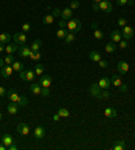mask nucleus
<instances>
[{
	"instance_id": "nucleus-1",
	"label": "nucleus",
	"mask_w": 135,
	"mask_h": 150,
	"mask_svg": "<svg viewBox=\"0 0 135 150\" xmlns=\"http://www.w3.org/2000/svg\"><path fill=\"white\" fill-rule=\"evenodd\" d=\"M66 28H68V31H72V33L80 31L81 30V21L80 19H70V21H68Z\"/></svg>"
},
{
	"instance_id": "nucleus-2",
	"label": "nucleus",
	"mask_w": 135,
	"mask_h": 150,
	"mask_svg": "<svg viewBox=\"0 0 135 150\" xmlns=\"http://www.w3.org/2000/svg\"><path fill=\"white\" fill-rule=\"evenodd\" d=\"M99 10L110 14V12L114 11V6H112V3L110 1V0H101L100 3H99Z\"/></svg>"
},
{
	"instance_id": "nucleus-3",
	"label": "nucleus",
	"mask_w": 135,
	"mask_h": 150,
	"mask_svg": "<svg viewBox=\"0 0 135 150\" xmlns=\"http://www.w3.org/2000/svg\"><path fill=\"white\" fill-rule=\"evenodd\" d=\"M89 95L92 98L95 99H100V95H101V88L99 87V84H92L89 87Z\"/></svg>"
},
{
	"instance_id": "nucleus-4",
	"label": "nucleus",
	"mask_w": 135,
	"mask_h": 150,
	"mask_svg": "<svg viewBox=\"0 0 135 150\" xmlns=\"http://www.w3.org/2000/svg\"><path fill=\"white\" fill-rule=\"evenodd\" d=\"M45 134H46V129L43 126H38V127H35V130L33 131V135H34L35 139H43L45 138Z\"/></svg>"
},
{
	"instance_id": "nucleus-5",
	"label": "nucleus",
	"mask_w": 135,
	"mask_h": 150,
	"mask_svg": "<svg viewBox=\"0 0 135 150\" xmlns=\"http://www.w3.org/2000/svg\"><path fill=\"white\" fill-rule=\"evenodd\" d=\"M122 37H123L126 41L131 39L132 37H134V28H132L131 26H124V27L122 28Z\"/></svg>"
},
{
	"instance_id": "nucleus-6",
	"label": "nucleus",
	"mask_w": 135,
	"mask_h": 150,
	"mask_svg": "<svg viewBox=\"0 0 135 150\" xmlns=\"http://www.w3.org/2000/svg\"><path fill=\"white\" fill-rule=\"evenodd\" d=\"M16 130H18V133L20 134L22 137H26V135H28V134H30V126H28L27 123H24V122L19 123V125H18V127H16Z\"/></svg>"
},
{
	"instance_id": "nucleus-7",
	"label": "nucleus",
	"mask_w": 135,
	"mask_h": 150,
	"mask_svg": "<svg viewBox=\"0 0 135 150\" xmlns=\"http://www.w3.org/2000/svg\"><path fill=\"white\" fill-rule=\"evenodd\" d=\"M52 83H53V79L52 76H41V79H39V84H41L43 88H50L52 87Z\"/></svg>"
},
{
	"instance_id": "nucleus-8",
	"label": "nucleus",
	"mask_w": 135,
	"mask_h": 150,
	"mask_svg": "<svg viewBox=\"0 0 135 150\" xmlns=\"http://www.w3.org/2000/svg\"><path fill=\"white\" fill-rule=\"evenodd\" d=\"M7 96H8V99H10L11 101H14V103H19V100H20V96L22 95H19L15 89H10V91L7 92Z\"/></svg>"
},
{
	"instance_id": "nucleus-9",
	"label": "nucleus",
	"mask_w": 135,
	"mask_h": 150,
	"mask_svg": "<svg viewBox=\"0 0 135 150\" xmlns=\"http://www.w3.org/2000/svg\"><path fill=\"white\" fill-rule=\"evenodd\" d=\"M116 69H118V72L120 74H126L128 72V69H130V65H128L126 61H119L118 67H116Z\"/></svg>"
},
{
	"instance_id": "nucleus-10",
	"label": "nucleus",
	"mask_w": 135,
	"mask_h": 150,
	"mask_svg": "<svg viewBox=\"0 0 135 150\" xmlns=\"http://www.w3.org/2000/svg\"><path fill=\"white\" fill-rule=\"evenodd\" d=\"M30 54H31V49L26 45H22L19 47V56L23 57V58H30Z\"/></svg>"
},
{
	"instance_id": "nucleus-11",
	"label": "nucleus",
	"mask_w": 135,
	"mask_h": 150,
	"mask_svg": "<svg viewBox=\"0 0 135 150\" xmlns=\"http://www.w3.org/2000/svg\"><path fill=\"white\" fill-rule=\"evenodd\" d=\"M12 72H14V69H12L11 65H4V67L0 69V74H1L4 79H8V77L12 74Z\"/></svg>"
},
{
	"instance_id": "nucleus-12",
	"label": "nucleus",
	"mask_w": 135,
	"mask_h": 150,
	"mask_svg": "<svg viewBox=\"0 0 135 150\" xmlns=\"http://www.w3.org/2000/svg\"><path fill=\"white\" fill-rule=\"evenodd\" d=\"M14 41H15V43L24 45V43L27 42V37H26V34H23V33H16V34H14Z\"/></svg>"
},
{
	"instance_id": "nucleus-13",
	"label": "nucleus",
	"mask_w": 135,
	"mask_h": 150,
	"mask_svg": "<svg viewBox=\"0 0 135 150\" xmlns=\"http://www.w3.org/2000/svg\"><path fill=\"white\" fill-rule=\"evenodd\" d=\"M30 92L33 95H42V85L39 83H35V84H31L30 87H28Z\"/></svg>"
},
{
	"instance_id": "nucleus-14",
	"label": "nucleus",
	"mask_w": 135,
	"mask_h": 150,
	"mask_svg": "<svg viewBox=\"0 0 135 150\" xmlns=\"http://www.w3.org/2000/svg\"><path fill=\"white\" fill-rule=\"evenodd\" d=\"M19 105L16 104V103H14V101H11L10 104L7 105V111H8V114H11V115H16L18 112H19Z\"/></svg>"
},
{
	"instance_id": "nucleus-15",
	"label": "nucleus",
	"mask_w": 135,
	"mask_h": 150,
	"mask_svg": "<svg viewBox=\"0 0 135 150\" xmlns=\"http://www.w3.org/2000/svg\"><path fill=\"white\" fill-rule=\"evenodd\" d=\"M99 87L101 88V89H108V88L111 87V79H108V77H103V79H100V81H99Z\"/></svg>"
},
{
	"instance_id": "nucleus-16",
	"label": "nucleus",
	"mask_w": 135,
	"mask_h": 150,
	"mask_svg": "<svg viewBox=\"0 0 135 150\" xmlns=\"http://www.w3.org/2000/svg\"><path fill=\"white\" fill-rule=\"evenodd\" d=\"M73 16V10H70V8H64L62 11H61V18H62L64 21H70Z\"/></svg>"
},
{
	"instance_id": "nucleus-17",
	"label": "nucleus",
	"mask_w": 135,
	"mask_h": 150,
	"mask_svg": "<svg viewBox=\"0 0 135 150\" xmlns=\"http://www.w3.org/2000/svg\"><path fill=\"white\" fill-rule=\"evenodd\" d=\"M122 31L120 30H114V31L111 33V41L114 42V43H119V42L122 41Z\"/></svg>"
},
{
	"instance_id": "nucleus-18",
	"label": "nucleus",
	"mask_w": 135,
	"mask_h": 150,
	"mask_svg": "<svg viewBox=\"0 0 135 150\" xmlns=\"http://www.w3.org/2000/svg\"><path fill=\"white\" fill-rule=\"evenodd\" d=\"M118 115V112H116V110L115 108H112V107H108V108H105L104 110V116L105 118H115V116Z\"/></svg>"
},
{
	"instance_id": "nucleus-19",
	"label": "nucleus",
	"mask_w": 135,
	"mask_h": 150,
	"mask_svg": "<svg viewBox=\"0 0 135 150\" xmlns=\"http://www.w3.org/2000/svg\"><path fill=\"white\" fill-rule=\"evenodd\" d=\"M1 142H3L4 145L8 147L10 145H12V143H14V138H12V135H11V134H4Z\"/></svg>"
},
{
	"instance_id": "nucleus-20",
	"label": "nucleus",
	"mask_w": 135,
	"mask_h": 150,
	"mask_svg": "<svg viewBox=\"0 0 135 150\" xmlns=\"http://www.w3.org/2000/svg\"><path fill=\"white\" fill-rule=\"evenodd\" d=\"M89 59L90 61H93V62H99L101 59V54L99 52H96V50H93V52L89 53Z\"/></svg>"
},
{
	"instance_id": "nucleus-21",
	"label": "nucleus",
	"mask_w": 135,
	"mask_h": 150,
	"mask_svg": "<svg viewBox=\"0 0 135 150\" xmlns=\"http://www.w3.org/2000/svg\"><path fill=\"white\" fill-rule=\"evenodd\" d=\"M16 50H18V45H16V43H8V45L6 46V50H4V52L7 53V54H14Z\"/></svg>"
},
{
	"instance_id": "nucleus-22",
	"label": "nucleus",
	"mask_w": 135,
	"mask_h": 150,
	"mask_svg": "<svg viewBox=\"0 0 135 150\" xmlns=\"http://www.w3.org/2000/svg\"><path fill=\"white\" fill-rule=\"evenodd\" d=\"M11 39H12V35L10 33H1L0 34V42L1 43H8Z\"/></svg>"
},
{
	"instance_id": "nucleus-23",
	"label": "nucleus",
	"mask_w": 135,
	"mask_h": 150,
	"mask_svg": "<svg viewBox=\"0 0 135 150\" xmlns=\"http://www.w3.org/2000/svg\"><path fill=\"white\" fill-rule=\"evenodd\" d=\"M41 46H42V41H41V39H35V41L31 43V46H30V49H31V52H39Z\"/></svg>"
},
{
	"instance_id": "nucleus-24",
	"label": "nucleus",
	"mask_w": 135,
	"mask_h": 150,
	"mask_svg": "<svg viewBox=\"0 0 135 150\" xmlns=\"http://www.w3.org/2000/svg\"><path fill=\"white\" fill-rule=\"evenodd\" d=\"M64 41H65V43H68V45H70V43H73V42L76 41V35H74V33L69 31L68 34H66V37L64 38Z\"/></svg>"
},
{
	"instance_id": "nucleus-25",
	"label": "nucleus",
	"mask_w": 135,
	"mask_h": 150,
	"mask_svg": "<svg viewBox=\"0 0 135 150\" xmlns=\"http://www.w3.org/2000/svg\"><path fill=\"white\" fill-rule=\"evenodd\" d=\"M11 67H12L14 72H20V70L24 69V65L20 62V61H14V64H12Z\"/></svg>"
},
{
	"instance_id": "nucleus-26",
	"label": "nucleus",
	"mask_w": 135,
	"mask_h": 150,
	"mask_svg": "<svg viewBox=\"0 0 135 150\" xmlns=\"http://www.w3.org/2000/svg\"><path fill=\"white\" fill-rule=\"evenodd\" d=\"M54 19H56V18L53 16L52 14H46L45 16H43V19H42V22H43L45 25H52L53 22H54Z\"/></svg>"
},
{
	"instance_id": "nucleus-27",
	"label": "nucleus",
	"mask_w": 135,
	"mask_h": 150,
	"mask_svg": "<svg viewBox=\"0 0 135 150\" xmlns=\"http://www.w3.org/2000/svg\"><path fill=\"white\" fill-rule=\"evenodd\" d=\"M35 79V72L33 69L26 70V81H33Z\"/></svg>"
},
{
	"instance_id": "nucleus-28",
	"label": "nucleus",
	"mask_w": 135,
	"mask_h": 150,
	"mask_svg": "<svg viewBox=\"0 0 135 150\" xmlns=\"http://www.w3.org/2000/svg\"><path fill=\"white\" fill-rule=\"evenodd\" d=\"M112 149H114V150H124L126 149L124 141H118V142H116L114 146H112Z\"/></svg>"
},
{
	"instance_id": "nucleus-29",
	"label": "nucleus",
	"mask_w": 135,
	"mask_h": 150,
	"mask_svg": "<svg viewBox=\"0 0 135 150\" xmlns=\"http://www.w3.org/2000/svg\"><path fill=\"white\" fill-rule=\"evenodd\" d=\"M111 83L114 84L115 87H120L122 84H123V83H122V80H120V79H119V76H116V74H114V76H111Z\"/></svg>"
},
{
	"instance_id": "nucleus-30",
	"label": "nucleus",
	"mask_w": 135,
	"mask_h": 150,
	"mask_svg": "<svg viewBox=\"0 0 135 150\" xmlns=\"http://www.w3.org/2000/svg\"><path fill=\"white\" fill-rule=\"evenodd\" d=\"M43 70H45V68H43V65H42V64H37V65H35V74H37V76H42V74H43Z\"/></svg>"
},
{
	"instance_id": "nucleus-31",
	"label": "nucleus",
	"mask_w": 135,
	"mask_h": 150,
	"mask_svg": "<svg viewBox=\"0 0 135 150\" xmlns=\"http://www.w3.org/2000/svg\"><path fill=\"white\" fill-rule=\"evenodd\" d=\"M66 34H68V28H61L59 27V30L57 31V38L64 39L66 37Z\"/></svg>"
},
{
	"instance_id": "nucleus-32",
	"label": "nucleus",
	"mask_w": 135,
	"mask_h": 150,
	"mask_svg": "<svg viewBox=\"0 0 135 150\" xmlns=\"http://www.w3.org/2000/svg\"><path fill=\"white\" fill-rule=\"evenodd\" d=\"M115 50H116V45H115V43H111V42H110V43H107V45H105V52H107V53H110V54H111V53H114Z\"/></svg>"
},
{
	"instance_id": "nucleus-33",
	"label": "nucleus",
	"mask_w": 135,
	"mask_h": 150,
	"mask_svg": "<svg viewBox=\"0 0 135 150\" xmlns=\"http://www.w3.org/2000/svg\"><path fill=\"white\" fill-rule=\"evenodd\" d=\"M4 64L6 65H12L14 64V56L12 54H7V56L4 57Z\"/></svg>"
},
{
	"instance_id": "nucleus-34",
	"label": "nucleus",
	"mask_w": 135,
	"mask_h": 150,
	"mask_svg": "<svg viewBox=\"0 0 135 150\" xmlns=\"http://www.w3.org/2000/svg\"><path fill=\"white\" fill-rule=\"evenodd\" d=\"M59 114V116H61V118H68V116L70 115V112L68 111V110L66 108H58V111H57Z\"/></svg>"
},
{
	"instance_id": "nucleus-35",
	"label": "nucleus",
	"mask_w": 135,
	"mask_h": 150,
	"mask_svg": "<svg viewBox=\"0 0 135 150\" xmlns=\"http://www.w3.org/2000/svg\"><path fill=\"white\" fill-rule=\"evenodd\" d=\"M95 31H93V35H95V38L96 39H103L104 38V34H103V31L101 30H99V28H93Z\"/></svg>"
},
{
	"instance_id": "nucleus-36",
	"label": "nucleus",
	"mask_w": 135,
	"mask_h": 150,
	"mask_svg": "<svg viewBox=\"0 0 135 150\" xmlns=\"http://www.w3.org/2000/svg\"><path fill=\"white\" fill-rule=\"evenodd\" d=\"M30 58H31L33 61H38V59L41 58V53H39V52H31Z\"/></svg>"
},
{
	"instance_id": "nucleus-37",
	"label": "nucleus",
	"mask_w": 135,
	"mask_h": 150,
	"mask_svg": "<svg viewBox=\"0 0 135 150\" xmlns=\"http://www.w3.org/2000/svg\"><path fill=\"white\" fill-rule=\"evenodd\" d=\"M61 11H62V10H59L58 7H54V8H53V11H52V15L54 18H58V16H61Z\"/></svg>"
},
{
	"instance_id": "nucleus-38",
	"label": "nucleus",
	"mask_w": 135,
	"mask_h": 150,
	"mask_svg": "<svg viewBox=\"0 0 135 150\" xmlns=\"http://www.w3.org/2000/svg\"><path fill=\"white\" fill-rule=\"evenodd\" d=\"M80 7V3H78V0H73L72 3H70V10H77V8Z\"/></svg>"
},
{
	"instance_id": "nucleus-39",
	"label": "nucleus",
	"mask_w": 135,
	"mask_h": 150,
	"mask_svg": "<svg viewBox=\"0 0 135 150\" xmlns=\"http://www.w3.org/2000/svg\"><path fill=\"white\" fill-rule=\"evenodd\" d=\"M118 26L119 27H124V26H127V21H126L124 18H119L118 19Z\"/></svg>"
},
{
	"instance_id": "nucleus-40",
	"label": "nucleus",
	"mask_w": 135,
	"mask_h": 150,
	"mask_svg": "<svg viewBox=\"0 0 135 150\" xmlns=\"http://www.w3.org/2000/svg\"><path fill=\"white\" fill-rule=\"evenodd\" d=\"M22 30H23V33H28L30 30H31V25H30V23H23Z\"/></svg>"
},
{
	"instance_id": "nucleus-41",
	"label": "nucleus",
	"mask_w": 135,
	"mask_h": 150,
	"mask_svg": "<svg viewBox=\"0 0 135 150\" xmlns=\"http://www.w3.org/2000/svg\"><path fill=\"white\" fill-rule=\"evenodd\" d=\"M108 98H110L108 89H103V91H101V95H100V99H108Z\"/></svg>"
},
{
	"instance_id": "nucleus-42",
	"label": "nucleus",
	"mask_w": 135,
	"mask_h": 150,
	"mask_svg": "<svg viewBox=\"0 0 135 150\" xmlns=\"http://www.w3.org/2000/svg\"><path fill=\"white\" fill-rule=\"evenodd\" d=\"M119 47H120V49H127V47H128V42L126 41V39L120 41V42H119Z\"/></svg>"
},
{
	"instance_id": "nucleus-43",
	"label": "nucleus",
	"mask_w": 135,
	"mask_h": 150,
	"mask_svg": "<svg viewBox=\"0 0 135 150\" xmlns=\"http://www.w3.org/2000/svg\"><path fill=\"white\" fill-rule=\"evenodd\" d=\"M49 95H50L49 88H43V87H42V95H41V96H43V98H47Z\"/></svg>"
},
{
	"instance_id": "nucleus-44",
	"label": "nucleus",
	"mask_w": 135,
	"mask_h": 150,
	"mask_svg": "<svg viewBox=\"0 0 135 150\" xmlns=\"http://www.w3.org/2000/svg\"><path fill=\"white\" fill-rule=\"evenodd\" d=\"M19 79H20L22 81H24L26 80V70H20V72H19Z\"/></svg>"
},
{
	"instance_id": "nucleus-45",
	"label": "nucleus",
	"mask_w": 135,
	"mask_h": 150,
	"mask_svg": "<svg viewBox=\"0 0 135 150\" xmlns=\"http://www.w3.org/2000/svg\"><path fill=\"white\" fill-rule=\"evenodd\" d=\"M99 65H100V68H107L108 62L107 61H104V59H100V61H99Z\"/></svg>"
},
{
	"instance_id": "nucleus-46",
	"label": "nucleus",
	"mask_w": 135,
	"mask_h": 150,
	"mask_svg": "<svg viewBox=\"0 0 135 150\" xmlns=\"http://www.w3.org/2000/svg\"><path fill=\"white\" fill-rule=\"evenodd\" d=\"M58 25H59V27H61V28H66V25H68V22L62 19L61 22H58Z\"/></svg>"
},
{
	"instance_id": "nucleus-47",
	"label": "nucleus",
	"mask_w": 135,
	"mask_h": 150,
	"mask_svg": "<svg viewBox=\"0 0 135 150\" xmlns=\"http://www.w3.org/2000/svg\"><path fill=\"white\" fill-rule=\"evenodd\" d=\"M6 93H7V91H6V88L0 85V98H3V96H4Z\"/></svg>"
},
{
	"instance_id": "nucleus-48",
	"label": "nucleus",
	"mask_w": 135,
	"mask_h": 150,
	"mask_svg": "<svg viewBox=\"0 0 135 150\" xmlns=\"http://www.w3.org/2000/svg\"><path fill=\"white\" fill-rule=\"evenodd\" d=\"M127 1L128 0H116V4H118V6H126Z\"/></svg>"
},
{
	"instance_id": "nucleus-49",
	"label": "nucleus",
	"mask_w": 135,
	"mask_h": 150,
	"mask_svg": "<svg viewBox=\"0 0 135 150\" xmlns=\"http://www.w3.org/2000/svg\"><path fill=\"white\" fill-rule=\"evenodd\" d=\"M59 119H61V116H59V114L58 112H56V114H54V115H53V120H59Z\"/></svg>"
},
{
	"instance_id": "nucleus-50",
	"label": "nucleus",
	"mask_w": 135,
	"mask_h": 150,
	"mask_svg": "<svg viewBox=\"0 0 135 150\" xmlns=\"http://www.w3.org/2000/svg\"><path fill=\"white\" fill-rule=\"evenodd\" d=\"M119 88H120V91H122V92H126V91H127V85H126V84H122V85H120Z\"/></svg>"
},
{
	"instance_id": "nucleus-51",
	"label": "nucleus",
	"mask_w": 135,
	"mask_h": 150,
	"mask_svg": "<svg viewBox=\"0 0 135 150\" xmlns=\"http://www.w3.org/2000/svg\"><path fill=\"white\" fill-rule=\"evenodd\" d=\"M7 149H8V150H16V149H18V146L15 145V143H12V145H10V146H8Z\"/></svg>"
},
{
	"instance_id": "nucleus-52",
	"label": "nucleus",
	"mask_w": 135,
	"mask_h": 150,
	"mask_svg": "<svg viewBox=\"0 0 135 150\" xmlns=\"http://www.w3.org/2000/svg\"><path fill=\"white\" fill-rule=\"evenodd\" d=\"M4 50H6V46H4V43H1V42H0V53H3Z\"/></svg>"
},
{
	"instance_id": "nucleus-53",
	"label": "nucleus",
	"mask_w": 135,
	"mask_h": 150,
	"mask_svg": "<svg viewBox=\"0 0 135 150\" xmlns=\"http://www.w3.org/2000/svg\"><path fill=\"white\" fill-rule=\"evenodd\" d=\"M92 8H93L95 11H99V3H93V6H92Z\"/></svg>"
},
{
	"instance_id": "nucleus-54",
	"label": "nucleus",
	"mask_w": 135,
	"mask_h": 150,
	"mask_svg": "<svg viewBox=\"0 0 135 150\" xmlns=\"http://www.w3.org/2000/svg\"><path fill=\"white\" fill-rule=\"evenodd\" d=\"M0 150H7V146H6V145H4L3 142L0 143Z\"/></svg>"
},
{
	"instance_id": "nucleus-55",
	"label": "nucleus",
	"mask_w": 135,
	"mask_h": 150,
	"mask_svg": "<svg viewBox=\"0 0 135 150\" xmlns=\"http://www.w3.org/2000/svg\"><path fill=\"white\" fill-rule=\"evenodd\" d=\"M6 64H4V58H0V68H3Z\"/></svg>"
},
{
	"instance_id": "nucleus-56",
	"label": "nucleus",
	"mask_w": 135,
	"mask_h": 150,
	"mask_svg": "<svg viewBox=\"0 0 135 150\" xmlns=\"http://www.w3.org/2000/svg\"><path fill=\"white\" fill-rule=\"evenodd\" d=\"M127 4H128V6H134V0H128Z\"/></svg>"
},
{
	"instance_id": "nucleus-57",
	"label": "nucleus",
	"mask_w": 135,
	"mask_h": 150,
	"mask_svg": "<svg viewBox=\"0 0 135 150\" xmlns=\"http://www.w3.org/2000/svg\"><path fill=\"white\" fill-rule=\"evenodd\" d=\"M92 1H93V3H100L101 0H92Z\"/></svg>"
},
{
	"instance_id": "nucleus-58",
	"label": "nucleus",
	"mask_w": 135,
	"mask_h": 150,
	"mask_svg": "<svg viewBox=\"0 0 135 150\" xmlns=\"http://www.w3.org/2000/svg\"><path fill=\"white\" fill-rule=\"evenodd\" d=\"M1 119H3V115H1V112H0V120H1Z\"/></svg>"
}]
</instances>
